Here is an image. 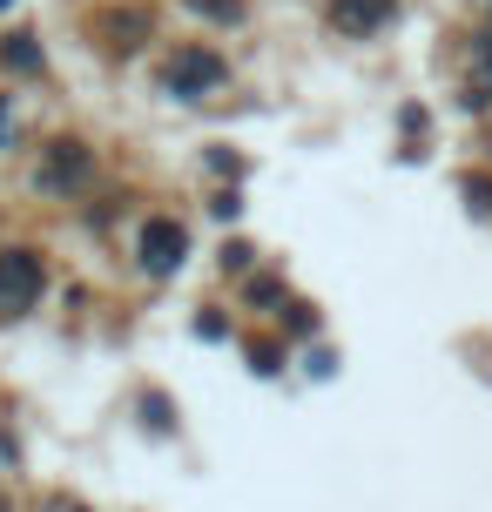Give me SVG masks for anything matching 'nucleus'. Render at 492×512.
Here are the masks:
<instances>
[{
    "mask_svg": "<svg viewBox=\"0 0 492 512\" xmlns=\"http://www.w3.org/2000/svg\"><path fill=\"white\" fill-rule=\"evenodd\" d=\"M41 290H48V263L34 250H7L0 256V310L14 317V310L41 304Z\"/></svg>",
    "mask_w": 492,
    "mask_h": 512,
    "instance_id": "f257e3e1",
    "label": "nucleus"
},
{
    "mask_svg": "<svg viewBox=\"0 0 492 512\" xmlns=\"http://www.w3.org/2000/svg\"><path fill=\"white\" fill-rule=\"evenodd\" d=\"M162 81H169V95H182V102H196L203 88H216V81H223V61H216L209 48H182L176 61L162 68Z\"/></svg>",
    "mask_w": 492,
    "mask_h": 512,
    "instance_id": "f03ea898",
    "label": "nucleus"
},
{
    "mask_svg": "<svg viewBox=\"0 0 492 512\" xmlns=\"http://www.w3.org/2000/svg\"><path fill=\"white\" fill-rule=\"evenodd\" d=\"M182 250H189V236H182V223H169V216H156V223L142 230V270L169 277V270L182 263Z\"/></svg>",
    "mask_w": 492,
    "mask_h": 512,
    "instance_id": "7ed1b4c3",
    "label": "nucleus"
},
{
    "mask_svg": "<svg viewBox=\"0 0 492 512\" xmlns=\"http://www.w3.org/2000/svg\"><path fill=\"white\" fill-rule=\"evenodd\" d=\"M385 14H391V0H337L331 7V21L344 27V34H371Z\"/></svg>",
    "mask_w": 492,
    "mask_h": 512,
    "instance_id": "20e7f679",
    "label": "nucleus"
},
{
    "mask_svg": "<svg viewBox=\"0 0 492 512\" xmlns=\"http://www.w3.org/2000/svg\"><path fill=\"white\" fill-rule=\"evenodd\" d=\"M81 176H88V155H81L75 142H61V149H54V162L41 169V182H48V189H68V182H81Z\"/></svg>",
    "mask_w": 492,
    "mask_h": 512,
    "instance_id": "39448f33",
    "label": "nucleus"
},
{
    "mask_svg": "<svg viewBox=\"0 0 492 512\" xmlns=\"http://www.w3.org/2000/svg\"><path fill=\"white\" fill-rule=\"evenodd\" d=\"M7 128H14V115H7V102H0V142H7Z\"/></svg>",
    "mask_w": 492,
    "mask_h": 512,
    "instance_id": "423d86ee",
    "label": "nucleus"
},
{
    "mask_svg": "<svg viewBox=\"0 0 492 512\" xmlns=\"http://www.w3.org/2000/svg\"><path fill=\"white\" fill-rule=\"evenodd\" d=\"M48 512H81V506H75V499H54V506H48Z\"/></svg>",
    "mask_w": 492,
    "mask_h": 512,
    "instance_id": "0eeeda50",
    "label": "nucleus"
},
{
    "mask_svg": "<svg viewBox=\"0 0 492 512\" xmlns=\"http://www.w3.org/2000/svg\"><path fill=\"white\" fill-rule=\"evenodd\" d=\"M0 7H7V0H0Z\"/></svg>",
    "mask_w": 492,
    "mask_h": 512,
    "instance_id": "6e6552de",
    "label": "nucleus"
}]
</instances>
